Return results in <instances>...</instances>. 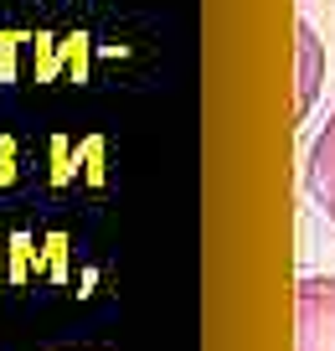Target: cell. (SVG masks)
<instances>
[{"label":"cell","mask_w":335,"mask_h":351,"mask_svg":"<svg viewBox=\"0 0 335 351\" xmlns=\"http://www.w3.org/2000/svg\"><path fill=\"white\" fill-rule=\"evenodd\" d=\"M294 351H335V274H310L294 289Z\"/></svg>","instance_id":"6da1fadb"},{"label":"cell","mask_w":335,"mask_h":351,"mask_svg":"<svg viewBox=\"0 0 335 351\" xmlns=\"http://www.w3.org/2000/svg\"><path fill=\"white\" fill-rule=\"evenodd\" d=\"M320 88H325V42L314 36L310 21H299L294 26V119L314 109Z\"/></svg>","instance_id":"7a4b0ae2"},{"label":"cell","mask_w":335,"mask_h":351,"mask_svg":"<svg viewBox=\"0 0 335 351\" xmlns=\"http://www.w3.org/2000/svg\"><path fill=\"white\" fill-rule=\"evenodd\" d=\"M304 191L314 197V207L335 222V109L325 119V130L314 134L310 160H304Z\"/></svg>","instance_id":"3957f363"}]
</instances>
